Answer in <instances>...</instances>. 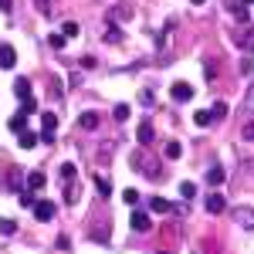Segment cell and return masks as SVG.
<instances>
[{
  "instance_id": "cell-1",
  "label": "cell",
  "mask_w": 254,
  "mask_h": 254,
  "mask_svg": "<svg viewBox=\"0 0 254 254\" xmlns=\"http://www.w3.org/2000/svg\"><path fill=\"white\" fill-rule=\"evenodd\" d=\"M129 163L136 166V173L149 176V180H159V176H163V163H159V159H156V153H149L146 146H139L136 153L129 156Z\"/></svg>"
},
{
  "instance_id": "cell-2",
  "label": "cell",
  "mask_w": 254,
  "mask_h": 254,
  "mask_svg": "<svg viewBox=\"0 0 254 254\" xmlns=\"http://www.w3.org/2000/svg\"><path fill=\"white\" fill-rule=\"evenodd\" d=\"M55 129H58V116H55V112H44V116H41V139H44L48 146L55 142Z\"/></svg>"
},
{
  "instance_id": "cell-3",
  "label": "cell",
  "mask_w": 254,
  "mask_h": 254,
  "mask_svg": "<svg viewBox=\"0 0 254 254\" xmlns=\"http://www.w3.org/2000/svg\"><path fill=\"white\" fill-rule=\"evenodd\" d=\"M231 217H234L237 227H244V231H254V207H237Z\"/></svg>"
},
{
  "instance_id": "cell-4",
  "label": "cell",
  "mask_w": 254,
  "mask_h": 254,
  "mask_svg": "<svg viewBox=\"0 0 254 254\" xmlns=\"http://www.w3.org/2000/svg\"><path fill=\"white\" fill-rule=\"evenodd\" d=\"M34 220H41V224L55 220V203H51V200H38V203H34Z\"/></svg>"
},
{
  "instance_id": "cell-5",
  "label": "cell",
  "mask_w": 254,
  "mask_h": 254,
  "mask_svg": "<svg viewBox=\"0 0 254 254\" xmlns=\"http://www.w3.org/2000/svg\"><path fill=\"white\" fill-rule=\"evenodd\" d=\"M170 95H173V102H190V98H193V88H190L187 81H173Z\"/></svg>"
},
{
  "instance_id": "cell-6",
  "label": "cell",
  "mask_w": 254,
  "mask_h": 254,
  "mask_svg": "<svg viewBox=\"0 0 254 254\" xmlns=\"http://www.w3.org/2000/svg\"><path fill=\"white\" fill-rule=\"evenodd\" d=\"M129 224H132V231H136V234H146V231L153 227V217H149V214H142V210H136Z\"/></svg>"
},
{
  "instance_id": "cell-7",
  "label": "cell",
  "mask_w": 254,
  "mask_h": 254,
  "mask_svg": "<svg viewBox=\"0 0 254 254\" xmlns=\"http://www.w3.org/2000/svg\"><path fill=\"white\" fill-rule=\"evenodd\" d=\"M14 64H17V51H14L10 44H0V68H3V71H10Z\"/></svg>"
},
{
  "instance_id": "cell-8",
  "label": "cell",
  "mask_w": 254,
  "mask_h": 254,
  "mask_svg": "<svg viewBox=\"0 0 254 254\" xmlns=\"http://www.w3.org/2000/svg\"><path fill=\"white\" fill-rule=\"evenodd\" d=\"M224 210H227L224 193H210V196H207V214H224Z\"/></svg>"
},
{
  "instance_id": "cell-9",
  "label": "cell",
  "mask_w": 254,
  "mask_h": 254,
  "mask_svg": "<svg viewBox=\"0 0 254 254\" xmlns=\"http://www.w3.org/2000/svg\"><path fill=\"white\" fill-rule=\"evenodd\" d=\"M44 183H48V176L41 173V170H31V173H27V190H31V193L44 190Z\"/></svg>"
},
{
  "instance_id": "cell-10",
  "label": "cell",
  "mask_w": 254,
  "mask_h": 254,
  "mask_svg": "<svg viewBox=\"0 0 254 254\" xmlns=\"http://www.w3.org/2000/svg\"><path fill=\"white\" fill-rule=\"evenodd\" d=\"M136 139L142 142V146H149V142H153V122H149V119H142V122H139Z\"/></svg>"
},
{
  "instance_id": "cell-11",
  "label": "cell",
  "mask_w": 254,
  "mask_h": 254,
  "mask_svg": "<svg viewBox=\"0 0 254 254\" xmlns=\"http://www.w3.org/2000/svg\"><path fill=\"white\" fill-rule=\"evenodd\" d=\"M78 126L85 129V132L98 129V112H92V109H88V112H81V116H78Z\"/></svg>"
},
{
  "instance_id": "cell-12",
  "label": "cell",
  "mask_w": 254,
  "mask_h": 254,
  "mask_svg": "<svg viewBox=\"0 0 254 254\" xmlns=\"http://www.w3.org/2000/svg\"><path fill=\"white\" fill-rule=\"evenodd\" d=\"M149 210H153V214H170V210H176V207L170 203V200H163V196H153V200H149Z\"/></svg>"
},
{
  "instance_id": "cell-13",
  "label": "cell",
  "mask_w": 254,
  "mask_h": 254,
  "mask_svg": "<svg viewBox=\"0 0 254 254\" xmlns=\"http://www.w3.org/2000/svg\"><path fill=\"white\" fill-rule=\"evenodd\" d=\"M234 41H237L241 51H254V27H248V31H244L241 38H234Z\"/></svg>"
},
{
  "instance_id": "cell-14",
  "label": "cell",
  "mask_w": 254,
  "mask_h": 254,
  "mask_svg": "<svg viewBox=\"0 0 254 254\" xmlns=\"http://www.w3.org/2000/svg\"><path fill=\"white\" fill-rule=\"evenodd\" d=\"M7 126H10V132H27V116H24V112H17V116L10 119V122H7Z\"/></svg>"
},
{
  "instance_id": "cell-15",
  "label": "cell",
  "mask_w": 254,
  "mask_h": 254,
  "mask_svg": "<svg viewBox=\"0 0 254 254\" xmlns=\"http://www.w3.org/2000/svg\"><path fill=\"white\" fill-rule=\"evenodd\" d=\"M14 92H17L20 102H27V98H31V81H27V78H17V81H14Z\"/></svg>"
},
{
  "instance_id": "cell-16",
  "label": "cell",
  "mask_w": 254,
  "mask_h": 254,
  "mask_svg": "<svg viewBox=\"0 0 254 254\" xmlns=\"http://www.w3.org/2000/svg\"><path fill=\"white\" fill-rule=\"evenodd\" d=\"M224 170H220V166H210V170H207V183H210V187H220V183H224Z\"/></svg>"
},
{
  "instance_id": "cell-17",
  "label": "cell",
  "mask_w": 254,
  "mask_h": 254,
  "mask_svg": "<svg viewBox=\"0 0 254 254\" xmlns=\"http://www.w3.org/2000/svg\"><path fill=\"white\" fill-rule=\"evenodd\" d=\"M163 156L166 159H180L183 156V146H180V142H166V146H163Z\"/></svg>"
},
{
  "instance_id": "cell-18",
  "label": "cell",
  "mask_w": 254,
  "mask_h": 254,
  "mask_svg": "<svg viewBox=\"0 0 254 254\" xmlns=\"http://www.w3.org/2000/svg\"><path fill=\"white\" fill-rule=\"evenodd\" d=\"M61 34H64V38H78V34H81L78 20H64V27H61Z\"/></svg>"
},
{
  "instance_id": "cell-19",
  "label": "cell",
  "mask_w": 254,
  "mask_h": 254,
  "mask_svg": "<svg viewBox=\"0 0 254 254\" xmlns=\"http://www.w3.org/2000/svg\"><path fill=\"white\" fill-rule=\"evenodd\" d=\"M105 41H109V44H119V41H122V31H119L116 24H105Z\"/></svg>"
},
{
  "instance_id": "cell-20",
  "label": "cell",
  "mask_w": 254,
  "mask_h": 254,
  "mask_svg": "<svg viewBox=\"0 0 254 254\" xmlns=\"http://www.w3.org/2000/svg\"><path fill=\"white\" fill-rule=\"evenodd\" d=\"M75 200H78V183L71 187V180H68V183H64V203H71V207H75Z\"/></svg>"
},
{
  "instance_id": "cell-21",
  "label": "cell",
  "mask_w": 254,
  "mask_h": 254,
  "mask_svg": "<svg viewBox=\"0 0 254 254\" xmlns=\"http://www.w3.org/2000/svg\"><path fill=\"white\" fill-rule=\"evenodd\" d=\"M38 139L41 136H34V132H20V149H34V146H38Z\"/></svg>"
},
{
  "instance_id": "cell-22",
  "label": "cell",
  "mask_w": 254,
  "mask_h": 254,
  "mask_svg": "<svg viewBox=\"0 0 254 254\" xmlns=\"http://www.w3.org/2000/svg\"><path fill=\"white\" fill-rule=\"evenodd\" d=\"M95 190H98V193H102V196H109V193H112V183H109L105 176L98 173V176H95Z\"/></svg>"
},
{
  "instance_id": "cell-23",
  "label": "cell",
  "mask_w": 254,
  "mask_h": 254,
  "mask_svg": "<svg viewBox=\"0 0 254 254\" xmlns=\"http://www.w3.org/2000/svg\"><path fill=\"white\" fill-rule=\"evenodd\" d=\"M193 122H196V126H200V129H207V126L214 122V116H210L207 109H200V112H196V116H193Z\"/></svg>"
},
{
  "instance_id": "cell-24",
  "label": "cell",
  "mask_w": 254,
  "mask_h": 254,
  "mask_svg": "<svg viewBox=\"0 0 254 254\" xmlns=\"http://www.w3.org/2000/svg\"><path fill=\"white\" fill-rule=\"evenodd\" d=\"M112 116H116V122H126V119H129V105H126V102H119L116 109H112Z\"/></svg>"
},
{
  "instance_id": "cell-25",
  "label": "cell",
  "mask_w": 254,
  "mask_h": 254,
  "mask_svg": "<svg viewBox=\"0 0 254 254\" xmlns=\"http://www.w3.org/2000/svg\"><path fill=\"white\" fill-rule=\"evenodd\" d=\"M14 231H17V224H14L10 217H3V220H0V234H3V237H10Z\"/></svg>"
},
{
  "instance_id": "cell-26",
  "label": "cell",
  "mask_w": 254,
  "mask_h": 254,
  "mask_svg": "<svg viewBox=\"0 0 254 254\" xmlns=\"http://www.w3.org/2000/svg\"><path fill=\"white\" fill-rule=\"evenodd\" d=\"M75 176H78L75 163H64V166H61V180H64V183H68V180H75Z\"/></svg>"
},
{
  "instance_id": "cell-27",
  "label": "cell",
  "mask_w": 254,
  "mask_h": 254,
  "mask_svg": "<svg viewBox=\"0 0 254 254\" xmlns=\"http://www.w3.org/2000/svg\"><path fill=\"white\" fill-rule=\"evenodd\" d=\"M180 196H187V200L196 196V183H190V180H187V183H180Z\"/></svg>"
},
{
  "instance_id": "cell-28",
  "label": "cell",
  "mask_w": 254,
  "mask_h": 254,
  "mask_svg": "<svg viewBox=\"0 0 254 254\" xmlns=\"http://www.w3.org/2000/svg\"><path fill=\"white\" fill-rule=\"evenodd\" d=\"M122 200H126V207H136V203H139V190H132V187H129V190L122 193Z\"/></svg>"
},
{
  "instance_id": "cell-29",
  "label": "cell",
  "mask_w": 254,
  "mask_h": 254,
  "mask_svg": "<svg viewBox=\"0 0 254 254\" xmlns=\"http://www.w3.org/2000/svg\"><path fill=\"white\" fill-rule=\"evenodd\" d=\"M64 34H48V44H51V48H55V51H61V48H64Z\"/></svg>"
},
{
  "instance_id": "cell-30",
  "label": "cell",
  "mask_w": 254,
  "mask_h": 254,
  "mask_svg": "<svg viewBox=\"0 0 254 254\" xmlns=\"http://www.w3.org/2000/svg\"><path fill=\"white\" fill-rule=\"evenodd\" d=\"M17 203H20V207H31V210H34V203H38V200H34V193H31V190H24Z\"/></svg>"
},
{
  "instance_id": "cell-31",
  "label": "cell",
  "mask_w": 254,
  "mask_h": 254,
  "mask_svg": "<svg viewBox=\"0 0 254 254\" xmlns=\"http://www.w3.org/2000/svg\"><path fill=\"white\" fill-rule=\"evenodd\" d=\"M210 116H214V119H224V116H227V102H214Z\"/></svg>"
},
{
  "instance_id": "cell-32",
  "label": "cell",
  "mask_w": 254,
  "mask_h": 254,
  "mask_svg": "<svg viewBox=\"0 0 254 254\" xmlns=\"http://www.w3.org/2000/svg\"><path fill=\"white\" fill-rule=\"evenodd\" d=\"M34 7H38V14H44V17L51 14V0H34Z\"/></svg>"
},
{
  "instance_id": "cell-33",
  "label": "cell",
  "mask_w": 254,
  "mask_h": 254,
  "mask_svg": "<svg viewBox=\"0 0 254 254\" xmlns=\"http://www.w3.org/2000/svg\"><path fill=\"white\" fill-rule=\"evenodd\" d=\"M139 102H142V105H153L156 98H153V92H149V88H142V92H139Z\"/></svg>"
},
{
  "instance_id": "cell-34",
  "label": "cell",
  "mask_w": 254,
  "mask_h": 254,
  "mask_svg": "<svg viewBox=\"0 0 254 254\" xmlns=\"http://www.w3.org/2000/svg\"><path fill=\"white\" fill-rule=\"evenodd\" d=\"M234 17H237V24H248V7H244V3L234 10Z\"/></svg>"
},
{
  "instance_id": "cell-35",
  "label": "cell",
  "mask_w": 254,
  "mask_h": 254,
  "mask_svg": "<svg viewBox=\"0 0 254 254\" xmlns=\"http://www.w3.org/2000/svg\"><path fill=\"white\" fill-rule=\"evenodd\" d=\"M241 71H244V75H251V71H254V61L244 58V61H241Z\"/></svg>"
},
{
  "instance_id": "cell-36",
  "label": "cell",
  "mask_w": 254,
  "mask_h": 254,
  "mask_svg": "<svg viewBox=\"0 0 254 254\" xmlns=\"http://www.w3.org/2000/svg\"><path fill=\"white\" fill-rule=\"evenodd\" d=\"M203 75H207V78H217V64H210V61H207V68H203Z\"/></svg>"
},
{
  "instance_id": "cell-37",
  "label": "cell",
  "mask_w": 254,
  "mask_h": 254,
  "mask_svg": "<svg viewBox=\"0 0 254 254\" xmlns=\"http://www.w3.org/2000/svg\"><path fill=\"white\" fill-rule=\"evenodd\" d=\"M244 139H251V142H254V122H248V126H244Z\"/></svg>"
},
{
  "instance_id": "cell-38",
  "label": "cell",
  "mask_w": 254,
  "mask_h": 254,
  "mask_svg": "<svg viewBox=\"0 0 254 254\" xmlns=\"http://www.w3.org/2000/svg\"><path fill=\"white\" fill-rule=\"evenodd\" d=\"M10 7H14V0H0V10L3 14H10Z\"/></svg>"
},
{
  "instance_id": "cell-39",
  "label": "cell",
  "mask_w": 254,
  "mask_h": 254,
  "mask_svg": "<svg viewBox=\"0 0 254 254\" xmlns=\"http://www.w3.org/2000/svg\"><path fill=\"white\" fill-rule=\"evenodd\" d=\"M244 170H251V173H254V159H248V163H244Z\"/></svg>"
},
{
  "instance_id": "cell-40",
  "label": "cell",
  "mask_w": 254,
  "mask_h": 254,
  "mask_svg": "<svg viewBox=\"0 0 254 254\" xmlns=\"http://www.w3.org/2000/svg\"><path fill=\"white\" fill-rule=\"evenodd\" d=\"M190 3H193V7H200V3H207V0H190Z\"/></svg>"
},
{
  "instance_id": "cell-41",
  "label": "cell",
  "mask_w": 254,
  "mask_h": 254,
  "mask_svg": "<svg viewBox=\"0 0 254 254\" xmlns=\"http://www.w3.org/2000/svg\"><path fill=\"white\" fill-rule=\"evenodd\" d=\"M241 3H254V0H241Z\"/></svg>"
},
{
  "instance_id": "cell-42",
  "label": "cell",
  "mask_w": 254,
  "mask_h": 254,
  "mask_svg": "<svg viewBox=\"0 0 254 254\" xmlns=\"http://www.w3.org/2000/svg\"><path fill=\"white\" fill-rule=\"evenodd\" d=\"M159 254H170V251H159Z\"/></svg>"
}]
</instances>
